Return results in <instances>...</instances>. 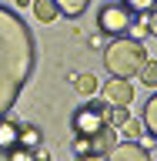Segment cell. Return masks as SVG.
Wrapping results in <instances>:
<instances>
[{"label": "cell", "mask_w": 157, "mask_h": 161, "mask_svg": "<svg viewBox=\"0 0 157 161\" xmlns=\"http://www.w3.org/2000/svg\"><path fill=\"white\" fill-rule=\"evenodd\" d=\"M137 77H140V84H144V87H157V60H154V57L144 60V67L137 70Z\"/></svg>", "instance_id": "14"}, {"label": "cell", "mask_w": 157, "mask_h": 161, "mask_svg": "<svg viewBox=\"0 0 157 161\" xmlns=\"http://www.w3.org/2000/svg\"><path fill=\"white\" fill-rule=\"evenodd\" d=\"M104 161H150V154H147V148H140L137 141H124V144H114Z\"/></svg>", "instance_id": "7"}, {"label": "cell", "mask_w": 157, "mask_h": 161, "mask_svg": "<svg viewBox=\"0 0 157 161\" xmlns=\"http://www.w3.org/2000/svg\"><path fill=\"white\" fill-rule=\"evenodd\" d=\"M140 121H144V131L157 141V94L144 104V118H140Z\"/></svg>", "instance_id": "10"}, {"label": "cell", "mask_w": 157, "mask_h": 161, "mask_svg": "<svg viewBox=\"0 0 157 161\" xmlns=\"http://www.w3.org/2000/svg\"><path fill=\"white\" fill-rule=\"evenodd\" d=\"M70 124H74L77 134H97V131H104L107 128V104H104V101L84 104V108L70 118Z\"/></svg>", "instance_id": "4"}, {"label": "cell", "mask_w": 157, "mask_h": 161, "mask_svg": "<svg viewBox=\"0 0 157 161\" xmlns=\"http://www.w3.org/2000/svg\"><path fill=\"white\" fill-rule=\"evenodd\" d=\"M130 20H134V14H130L124 3H104L97 14V30L100 34H107V37H120V34H127Z\"/></svg>", "instance_id": "3"}, {"label": "cell", "mask_w": 157, "mask_h": 161, "mask_svg": "<svg viewBox=\"0 0 157 161\" xmlns=\"http://www.w3.org/2000/svg\"><path fill=\"white\" fill-rule=\"evenodd\" d=\"M124 134H127V141H137L140 134H144V121H134V118H127V124H124Z\"/></svg>", "instance_id": "18"}, {"label": "cell", "mask_w": 157, "mask_h": 161, "mask_svg": "<svg viewBox=\"0 0 157 161\" xmlns=\"http://www.w3.org/2000/svg\"><path fill=\"white\" fill-rule=\"evenodd\" d=\"M20 148H40V128L34 124H20Z\"/></svg>", "instance_id": "13"}, {"label": "cell", "mask_w": 157, "mask_h": 161, "mask_svg": "<svg viewBox=\"0 0 157 161\" xmlns=\"http://www.w3.org/2000/svg\"><path fill=\"white\" fill-rule=\"evenodd\" d=\"M144 60H147V50L140 40H130V37H117L110 40L107 47H104V67H107L110 77H137V70L144 67Z\"/></svg>", "instance_id": "2"}, {"label": "cell", "mask_w": 157, "mask_h": 161, "mask_svg": "<svg viewBox=\"0 0 157 161\" xmlns=\"http://www.w3.org/2000/svg\"><path fill=\"white\" fill-rule=\"evenodd\" d=\"M147 30L157 37V10H150V17H147Z\"/></svg>", "instance_id": "20"}, {"label": "cell", "mask_w": 157, "mask_h": 161, "mask_svg": "<svg viewBox=\"0 0 157 161\" xmlns=\"http://www.w3.org/2000/svg\"><path fill=\"white\" fill-rule=\"evenodd\" d=\"M127 118H130L127 108H110V111H107V124H110V128H124Z\"/></svg>", "instance_id": "17"}, {"label": "cell", "mask_w": 157, "mask_h": 161, "mask_svg": "<svg viewBox=\"0 0 157 161\" xmlns=\"http://www.w3.org/2000/svg\"><path fill=\"white\" fill-rule=\"evenodd\" d=\"M77 161H104V158H97V154H80Z\"/></svg>", "instance_id": "21"}, {"label": "cell", "mask_w": 157, "mask_h": 161, "mask_svg": "<svg viewBox=\"0 0 157 161\" xmlns=\"http://www.w3.org/2000/svg\"><path fill=\"white\" fill-rule=\"evenodd\" d=\"M74 87H77L84 97H94V94L100 91V84H97V77H94V74H77V77H74Z\"/></svg>", "instance_id": "12"}, {"label": "cell", "mask_w": 157, "mask_h": 161, "mask_svg": "<svg viewBox=\"0 0 157 161\" xmlns=\"http://www.w3.org/2000/svg\"><path fill=\"white\" fill-rule=\"evenodd\" d=\"M100 94H104V104H110V108H127L134 101V84L124 80V77H110L100 87Z\"/></svg>", "instance_id": "6"}, {"label": "cell", "mask_w": 157, "mask_h": 161, "mask_svg": "<svg viewBox=\"0 0 157 161\" xmlns=\"http://www.w3.org/2000/svg\"><path fill=\"white\" fill-rule=\"evenodd\" d=\"M124 7L134 14V17H144V14H150V10H157V0H120Z\"/></svg>", "instance_id": "15"}, {"label": "cell", "mask_w": 157, "mask_h": 161, "mask_svg": "<svg viewBox=\"0 0 157 161\" xmlns=\"http://www.w3.org/2000/svg\"><path fill=\"white\" fill-rule=\"evenodd\" d=\"M117 144V134H114V128H104V131H97V134H77L74 138V154H97V158H107L110 154V148Z\"/></svg>", "instance_id": "5"}, {"label": "cell", "mask_w": 157, "mask_h": 161, "mask_svg": "<svg viewBox=\"0 0 157 161\" xmlns=\"http://www.w3.org/2000/svg\"><path fill=\"white\" fill-rule=\"evenodd\" d=\"M17 144H20V124H17V121L0 118V151L7 154V151L17 148Z\"/></svg>", "instance_id": "8"}, {"label": "cell", "mask_w": 157, "mask_h": 161, "mask_svg": "<svg viewBox=\"0 0 157 161\" xmlns=\"http://www.w3.org/2000/svg\"><path fill=\"white\" fill-rule=\"evenodd\" d=\"M7 161H34V151H30V148H20V144H17V148H10V151H7Z\"/></svg>", "instance_id": "19"}, {"label": "cell", "mask_w": 157, "mask_h": 161, "mask_svg": "<svg viewBox=\"0 0 157 161\" xmlns=\"http://www.w3.org/2000/svg\"><path fill=\"white\" fill-rule=\"evenodd\" d=\"M30 67H34V40H30L24 20L3 10V17H0V118L17 101Z\"/></svg>", "instance_id": "1"}, {"label": "cell", "mask_w": 157, "mask_h": 161, "mask_svg": "<svg viewBox=\"0 0 157 161\" xmlns=\"http://www.w3.org/2000/svg\"><path fill=\"white\" fill-rule=\"evenodd\" d=\"M34 17H37L40 24L57 20V3H54V0H34Z\"/></svg>", "instance_id": "11"}, {"label": "cell", "mask_w": 157, "mask_h": 161, "mask_svg": "<svg viewBox=\"0 0 157 161\" xmlns=\"http://www.w3.org/2000/svg\"><path fill=\"white\" fill-rule=\"evenodd\" d=\"M127 34H130V40H140V44H144V37L150 34V30H147V20L134 17V20H130V27H127Z\"/></svg>", "instance_id": "16"}, {"label": "cell", "mask_w": 157, "mask_h": 161, "mask_svg": "<svg viewBox=\"0 0 157 161\" xmlns=\"http://www.w3.org/2000/svg\"><path fill=\"white\" fill-rule=\"evenodd\" d=\"M54 3H57V14L60 17H80V14H84V10L90 7V0H54Z\"/></svg>", "instance_id": "9"}]
</instances>
